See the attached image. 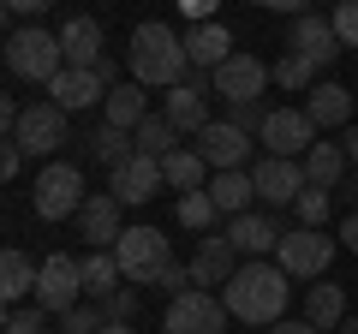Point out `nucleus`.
I'll list each match as a JSON object with an SVG mask.
<instances>
[{"label": "nucleus", "mask_w": 358, "mask_h": 334, "mask_svg": "<svg viewBox=\"0 0 358 334\" xmlns=\"http://www.w3.org/2000/svg\"><path fill=\"white\" fill-rule=\"evenodd\" d=\"M287 281H293V275H287L281 263H239V275L227 281L221 305H227V317H239V322L275 328V322L287 317V293H293Z\"/></svg>", "instance_id": "nucleus-1"}, {"label": "nucleus", "mask_w": 358, "mask_h": 334, "mask_svg": "<svg viewBox=\"0 0 358 334\" xmlns=\"http://www.w3.org/2000/svg\"><path fill=\"white\" fill-rule=\"evenodd\" d=\"M185 72H192L185 36H173L155 18L131 30V78H138L143 90H173V84H185Z\"/></svg>", "instance_id": "nucleus-2"}, {"label": "nucleus", "mask_w": 358, "mask_h": 334, "mask_svg": "<svg viewBox=\"0 0 358 334\" xmlns=\"http://www.w3.org/2000/svg\"><path fill=\"white\" fill-rule=\"evenodd\" d=\"M6 72L13 78H30V84H42L48 90L54 78L66 72V48H60V30H42V24H24L6 36Z\"/></svg>", "instance_id": "nucleus-3"}, {"label": "nucleus", "mask_w": 358, "mask_h": 334, "mask_svg": "<svg viewBox=\"0 0 358 334\" xmlns=\"http://www.w3.org/2000/svg\"><path fill=\"white\" fill-rule=\"evenodd\" d=\"M114 263L131 286H155V275L173 263V245H167L162 227H126L120 245H114Z\"/></svg>", "instance_id": "nucleus-4"}, {"label": "nucleus", "mask_w": 358, "mask_h": 334, "mask_svg": "<svg viewBox=\"0 0 358 334\" xmlns=\"http://www.w3.org/2000/svg\"><path fill=\"white\" fill-rule=\"evenodd\" d=\"M334 251H341V239H329L322 227H293L275 245V263H281L287 275H299V281H322L329 263H334Z\"/></svg>", "instance_id": "nucleus-5"}, {"label": "nucleus", "mask_w": 358, "mask_h": 334, "mask_svg": "<svg viewBox=\"0 0 358 334\" xmlns=\"http://www.w3.org/2000/svg\"><path fill=\"white\" fill-rule=\"evenodd\" d=\"M84 209V167L72 161H48L36 173V215L42 221H66Z\"/></svg>", "instance_id": "nucleus-6"}, {"label": "nucleus", "mask_w": 358, "mask_h": 334, "mask_svg": "<svg viewBox=\"0 0 358 334\" xmlns=\"http://www.w3.org/2000/svg\"><path fill=\"white\" fill-rule=\"evenodd\" d=\"M84 305V263L78 257H48L42 263V281H36V310H48V317H66V310Z\"/></svg>", "instance_id": "nucleus-7"}, {"label": "nucleus", "mask_w": 358, "mask_h": 334, "mask_svg": "<svg viewBox=\"0 0 358 334\" xmlns=\"http://www.w3.org/2000/svg\"><path fill=\"white\" fill-rule=\"evenodd\" d=\"M257 143H263L268 155L299 161V155H310V143H317V119H310L305 108H268V119H263V131H257Z\"/></svg>", "instance_id": "nucleus-8"}, {"label": "nucleus", "mask_w": 358, "mask_h": 334, "mask_svg": "<svg viewBox=\"0 0 358 334\" xmlns=\"http://www.w3.org/2000/svg\"><path fill=\"white\" fill-rule=\"evenodd\" d=\"M162 328L167 334H221V328H227V305H221L215 293H203V286H192V293L167 298Z\"/></svg>", "instance_id": "nucleus-9"}, {"label": "nucleus", "mask_w": 358, "mask_h": 334, "mask_svg": "<svg viewBox=\"0 0 358 334\" xmlns=\"http://www.w3.org/2000/svg\"><path fill=\"white\" fill-rule=\"evenodd\" d=\"M251 185H257V197L263 203H275V209H293L299 203V191H305V161H287V155H263V161L251 167Z\"/></svg>", "instance_id": "nucleus-10"}, {"label": "nucleus", "mask_w": 358, "mask_h": 334, "mask_svg": "<svg viewBox=\"0 0 358 334\" xmlns=\"http://www.w3.org/2000/svg\"><path fill=\"white\" fill-rule=\"evenodd\" d=\"M209 90L227 96V102H263V90H268V66L257 60V54H233L227 66H215V72H209Z\"/></svg>", "instance_id": "nucleus-11"}, {"label": "nucleus", "mask_w": 358, "mask_h": 334, "mask_svg": "<svg viewBox=\"0 0 358 334\" xmlns=\"http://www.w3.org/2000/svg\"><path fill=\"white\" fill-rule=\"evenodd\" d=\"M13 143H24V155H54L66 143V108L60 102H30L18 131H13Z\"/></svg>", "instance_id": "nucleus-12"}, {"label": "nucleus", "mask_w": 358, "mask_h": 334, "mask_svg": "<svg viewBox=\"0 0 358 334\" xmlns=\"http://www.w3.org/2000/svg\"><path fill=\"white\" fill-rule=\"evenodd\" d=\"M197 155H203L215 173H233V167H245V155H251V131H239L233 119H209V126L197 131Z\"/></svg>", "instance_id": "nucleus-13"}, {"label": "nucleus", "mask_w": 358, "mask_h": 334, "mask_svg": "<svg viewBox=\"0 0 358 334\" xmlns=\"http://www.w3.org/2000/svg\"><path fill=\"white\" fill-rule=\"evenodd\" d=\"M162 185H167V180H162V161L138 150V155H126V161L114 167V185H108V191H114L120 203H131V209H138V203H150V197L162 191Z\"/></svg>", "instance_id": "nucleus-14"}, {"label": "nucleus", "mask_w": 358, "mask_h": 334, "mask_svg": "<svg viewBox=\"0 0 358 334\" xmlns=\"http://www.w3.org/2000/svg\"><path fill=\"white\" fill-rule=\"evenodd\" d=\"M293 54H305L310 66H334L341 60V36H334V18H322V13H299L293 18Z\"/></svg>", "instance_id": "nucleus-15"}, {"label": "nucleus", "mask_w": 358, "mask_h": 334, "mask_svg": "<svg viewBox=\"0 0 358 334\" xmlns=\"http://www.w3.org/2000/svg\"><path fill=\"white\" fill-rule=\"evenodd\" d=\"M209 84H203V72H192L185 78V84H173V90H167V102H162V114L173 119L179 131H203L209 126Z\"/></svg>", "instance_id": "nucleus-16"}, {"label": "nucleus", "mask_w": 358, "mask_h": 334, "mask_svg": "<svg viewBox=\"0 0 358 334\" xmlns=\"http://www.w3.org/2000/svg\"><path fill=\"white\" fill-rule=\"evenodd\" d=\"M120 197L114 191H96V197H84V209H78V221H84V245H96V251H114L120 245Z\"/></svg>", "instance_id": "nucleus-17"}, {"label": "nucleus", "mask_w": 358, "mask_h": 334, "mask_svg": "<svg viewBox=\"0 0 358 334\" xmlns=\"http://www.w3.org/2000/svg\"><path fill=\"white\" fill-rule=\"evenodd\" d=\"M185 54H192V72H203V78H209L215 66H227L239 48H233V30L209 18V24H192V30H185Z\"/></svg>", "instance_id": "nucleus-18"}, {"label": "nucleus", "mask_w": 358, "mask_h": 334, "mask_svg": "<svg viewBox=\"0 0 358 334\" xmlns=\"http://www.w3.org/2000/svg\"><path fill=\"white\" fill-rule=\"evenodd\" d=\"M48 102H60L66 114H84V108L108 102V84H102L96 72H84V66H66V72L48 84Z\"/></svg>", "instance_id": "nucleus-19"}, {"label": "nucleus", "mask_w": 358, "mask_h": 334, "mask_svg": "<svg viewBox=\"0 0 358 334\" xmlns=\"http://www.w3.org/2000/svg\"><path fill=\"white\" fill-rule=\"evenodd\" d=\"M60 48H66V66H84V72H96L102 66V24L90 13H78V18H66L60 24Z\"/></svg>", "instance_id": "nucleus-20"}, {"label": "nucleus", "mask_w": 358, "mask_h": 334, "mask_svg": "<svg viewBox=\"0 0 358 334\" xmlns=\"http://www.w3.org/2000/svg\"><path fill=\"white\" fill-rule=\"evenodd\" d=\"M239 245L221 233V239H197V257H192V281L197 286H227L233 275H239Z\"/></svg>", "instance_id": "nucleus-21"}, {"label": "nucleus", "mask_w": 358, "mask_h": 334, "mask_svg": "<svg viewBox=\"0 0 358 334\" xmlns=\"http://www.w3.org/2000/svg\"><path fill=\"white\" fill-rule=\"evenodd\" d=\"M227 239L239 245L245 257H263V251H275L287 233L275 227V215H251V209H245V215H233V221H227Z\"/></svg>", "instance_id": "nucleus-22"}, {"label": "nucleus", "mask_w": 358, "mask_h": 334, "mask_svg": "<svg viewBox=\"0 0 358 334\" xmlns=\"http://www.w3.org/2000/svg\"><path fill=\"white\" fill-rule=\"evenodd\" d=\"M102 108H108V126H120V131H138L143 119H150V96H143V84H138V78L114 84Z\"/></svg>", "instance_id": "nucleus-23"}, {"label": "nucleus", "mask_w": 358, "mask_h": 334, "mask_svg": "<svg viewBox=\"0 0 358 334\" xmlns=\"http://www.w3.org/2000/svg\"><path fill=\"white\" fill-rule=\"evenodd\" d=\"M305 114L317 119V126H352V90H346V84H310Z\"/></svg>", "instance_id": "nucleus-24"}, {"label": "nucleus", "mask_w": 358, "mask_h": 334, "mask_svg": "<svg viewBox=\"0 0 358 334\" xmlns=\"http://www.w3.org/2000/svg\"><path fill=\"white\" fill-rule=\"evenodd\" d=\"M36 281H42V269L18 251V245H6V257H0V298H6V305H18V298L36 293Z\"/></svg>", "instance_id": "nucleus-25"}, {"label": "nucleus", "mask_w": 358, "mask_h": 334, "mask_svg": "<svg viewBox=\"0 0 358 334\" xmlns=\"http://www.w3.org/2000/svg\"><path fill=\"white\" fill-rule=\"evenodd\" d=\"M209 197H215V209L221 215H245V209H251V197H257V185H251V173H245V167H233V173H215V180L203 185Z\"/></svg>", "instance_id": "nucleus-26"}, {"label": "nucleus", "mask_w": 358, "mask_h": 334, "mask_svg": "<svg viewBox=\"0 0 358 334\" xmlns=\"http://www.w3.org/2000/svg\"><path fill=\"white\" fill-rule=\"evenodd\" d=\"M203 173H209V161L197 150H173V155H162V180L173 185L179 197L185 191H203Z\"/></svg>", "instance_id": "nucleus-27"}, {"label": "nucleus", "mask_w": 358, "mask_h": 334, "mask_svg": "<svg viewBox=\"0 0 358 334\" xmlns=\"http://www.w3.org/2000/svg\"><path fill=\"white\" fill-rule=\"evenodd\" d=\"M346 167H352V161H346L341 143L317 138V143H310V155H305V180H310V185H329V191H334V180H341Z\"/></svg>", "instance_id": "nucleus-28"}, {"label": "nucleus", "mask_w": 358, "mask_h": 334, "mask_svg": "<svg viewBox=\"0 0 358 334\" xmlns=\"http://www.w3.org/2000/svg\"><path fill=\"white\" fill-rule=\"evenodd\" d=\"M305 322H317L322 334L341 328V322H346V293H341V286H329V281L310 286V293H305Z\"/></svg>", "instance_id": "nucleus-29"}, {"label": "nucleus", "mask_w": 358, "mask_h": 334, "mask_svg": "<svg viewBox=\"0 0 358 334\" xmlns=\"http://www.w3.org/2000/svg\"><path fill=\"white\" fill-rule=\"evenodd\" d=\"M120 281H126V275H120L114 251H90V257H84V298H96V305H102L108 293H120Z\"/></svg>", "instance_id": "nucleus-30"}, {"label": "nucleus", "mask_w": 358, "mask_h": 334, "mask_svg": "<svg viewBox=\"0 0 358 334\" xmlns=\"http://www.w3.org/2000/svg\"><path fill=\"white\" fill-rule=\"evenodd\" d=\"M84 155H90V161L120 167L126 155H138V138H131V131H120V126H102V131H90V138H84Z\"/></svg>", "instance_id": "nucleus-31"}, {"label": "nucleus", "mask_w": 358, "mask_h": 334, "mask_svg": "<svg viewBox=\"0 0 358 334\" xmlns=\"http://www.w3.org/2000/svg\"><path fill=\"white\" fill-rule=\"evenodd\" d=\"M131 138H138V150H143V155H155V161L179 150V126H173L167 114H150V119H143L138 131H131Z\"/></svg>", "instance_id": "nucleus-32"}, {"label": "nucleus", "mask_w": 358, "mask_h": 334, "mask_svg": "<svg viewBox=\"0 0 358 334\" xmlns=\"http://www.w3.org/2000/svg\"><path fill=\"white\" fill-rule=\"evenodd\" d=\"M268 78H275L281 90H310V84H317V66H310L305 54H281V60L268 66Z\"/></svg>", "instance_id": "nucleus-33"}, {"label": "nucleus", "mask_w": 358, "mask_h": 334, "mask_svg": "<svg viewBox=\"0 0 358 334\" xmlns=\"http://www.w3.org/2000/svg\"><path fill=\"white\" fill-rule=\"evenodd\" d=\"M215 215H221V209H215V197H209V191H185V197H179V227L209 233V227H215Z\"/></svg>", "instance_id": "nucleus-34"}, {"label": "nucleus", "mask_w": 358, "mask_h": 334, "mask_svg": "<svg viewBox=\"0 0 358 334\" xmlns=\"http://www.w3.org/2000/svg\"><path fill=\"white\" fill-rule=\"evenodd\" d=\"M329 203H334L329 185H305V191H299V203H293L299 227H322V221H329Z\"/></svg>", "instance_id": "nucleus-35"}, {"label": "nucleus", "mask_w": 358, "mask_h": 334, "mask_svg": "<svg viewBox=\"0 0 358 334\" xmlns=\"http://www.w3.org/2000/svg\"><path fill=\"white\" fill-rule=\"evenodd\" d=\"M102 328H108V310L102 305H78V310L60 317V334H102Z\"/></svg>", "instance_id": "nucleus-36"}, {"label": "nucleus", "mask_w": 358, "mask_h": 334, "mask_svg": "<svg viewBox=\"0 0 358 334\" xmlns=\"http://www.w3.org/2000/svg\"><path fill=\"white\" fill-rule=\"evenodd\" d=\"M329 18H334V36H341V48H358V0H341Z\"/></svg>", "instance_id": "nucleus-37"}, {"label": "nucleus", "mask_w": 358, "mask_h": 334, "mask_svg": "<svg viewBox=\"0 0 358 334\" xmlns=\"http://www.w3.org/2000/svg\"><path fill=\"white\" fill-rule=\"evenodd\" d=\"M102 310H108V322H131V317H138V286H120V293H108Z\"/></svg>", "instance_id": "nucleus-38"}, {"label": "nucleus", "mask_w": 358, "mask_h": 334, "mask_svg": "<svg viewBox=\"0 0 358 334\" xmlns=\"http://www.w3.org/2000/svg\"><path fill=\"white\" fill-rule=\"evenodd\" d=\"M227 119H233V126H239V131H263L268 108H263V102H233V108H227Z\"/></svg>", "instance_id": "nucleus-39"}, {"label": "nucleus", "mask_w": 358, "mask_h": 334, "mask_svg": "<svg viewBox=\"0 0 358 334\" xmlns=\"http://www.w3.org/2000/svg\"><path fill=\"white\" fill-rule=\"evenodd\" d=\"M6 334H48V310H13Z\"/></svg>", "instance_id": "nucleus-40"}, {"label": "nucleus", "mask_w": 358, "mask_h": 334, "mask_svg": "<svg viewBox=\"0 0 358 334\" xmlns=\"http://www.w3.org/2000/svg\"><path fill=\"white\" fill-rule=\"evenodd\" d=\"M155 286H167L173 298H179V293H192V286H197V281H192V263H185V269H179V263H167V269L155 275Z\"/></svg>", "instance_id": "nucleus-41"}, {"label": "nucleus", "mask_w": 358, "mask_h": 334, "mask_svg": "<svg viewBox=\"0 0 358 334\" xmlns=\"http://www.w3.org/2000/svg\"><path fill=\"white\" fill-rule=\"evenodd\" d=\"M18 167H24V143H6L0 150V180H18Z\"/></svg>", "instance_id": "nucleus-42"}, {"label": "nucleus", "mask_w": 358, "mask_h": 334, "mask_svg": "<svg viewBox=\"0 0 358 334\" xmlns=\"http://www.w3.org/2000/svg\"><path fill=\"white\" fill-rule=\"evenodd\" d=\"M0 6H6L13 18H42V13L54 6V0H0Z\"/></svg>", "instance_id": "nucleus-43"}, {"label": "nucleus", "mask_w": 358, "mask_h": 334, "mask_svg": "<svg viewBox=\"0 0 358 334\" xmlns=\"http://www.w3.org/2000/svg\"><path fill=\"white\" fill-rule=\"evenodd\" d=\"M179 6H185V13H192L197 24H209V18H215V6H221V0H179Z\"/></svg>", "instance_id": "nucleus-44"}, {"label": "nucleus", "mask_w": 358, "mask_h": 334, "mask_svg": "<svg viewBox=\"0 0 358 334\" xmlns=\"http://www.w3.org/2000/svg\"><path fill=\"white\" fill-rule=\"evenodd\" d=\"M96 78H102L108 90H114V84H126V78H120V60H114V54H102V66H96Z\"/></svg>", "instance_id": "nucleus-45"}, {"label": "nucleus", "mask_w": 358, "mask_h": 334, "mask_svg": "<svg viewBox=\"0 0 358 334\" xmlns=\"http://www.w3.org/2000/svg\"><path fill=\"white\" fill-rule=\"evenodd\" d=\"M341 245H346V251H352V257H358V209H352V215L341 221Z\"/></svg>", "instance_id": "nucleus-46"}, {"label": "nucleus", "mask_w": 358, "mask_h": 334, "mask_svg": "<svg viewBox=\"0 0 358 334\" xmlns=\"http://www.w3.org/2000/svg\"><path fill=\"white\" fill-rule=\"evenodd\" d=\"M268 334H322V328H317V322H287V317H281Z\"/></svg>", "instance_id": "nucleus-47"}, {"label": "nucleus", "mask_w": 358, "mask_h": 334, "mask_svg": "<svg viewBox=\"0 0 358 334\" xmlns=\"http://www.w3.org/2000/svg\"><path fill=\"white\" fill-rule=\"evenodd\" d=\"M251 6H275V13H305V0H251Z\"/></svg>", "instance_id": "nucleus-48"}, {"label": "nucleus", "mask_w": 358, "mask_h": 334, "mask_svg": "<svg viewBox=\"0 0 358 334\" xmlns=\"http://www.w3.org/2000/svg\"><path fill=\"white\" fill-rule=\"evenodd\" d=\"M341 150H346V161L358 167V126H346V138H341Z\"/></svg>", "instance_id": "nucleus-49"}, {"label": "nucleus", "mask_w": 358, "mask_h": 334, "mask_svg": "<svg viewBox=\"0 0 358 334\" xmlns=\"http://www.w3.org/2000/svg\"><path fill=\"white\" fill-rule=\"evenodd\" d=\"M102 334H131V322H108V328Z\"/></svg>", "instance_id": "nucleus-50"}, {"label": "nucleus", "mask_w": 358, "mask_h": 334, "mask_svg": "<svg viewBox=\"0 0 358 334\" xmlns=\"http://www.w3.org/2000/svg\"><path fill=\"white\" fill-rule=\"evenodd\" d=\"M334 334H358V322H341V328H334Z\"/></svg>", "instance_id": "nucleus-51"}, {"label": "nucleus", "mask_w": 358, "mask_h": 334, "mask_svg": "<svg viewBox=\"0 0 358 334\" xmlns=\"http://www.w3.org/2000/svg\"><path fill=\"white\" fill-rule=\"evenodd\" d=\"M346 197H352V209H358V180H352V185H346Z\"/></svg>", "instance_id": "nucleus-52"}]
</instances>
